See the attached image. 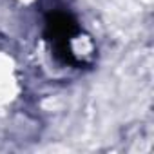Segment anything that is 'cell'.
<instances>
[{
    "label": "cell",
    "mask_w": 154,
    "mask_h": 154,
    "mask_svg": "<svg viewBox=\"0 0 154 154\" xmlns=\"http://www.w3.org/2000/svg\"><path fill=\"white\" fill-rule=\"evenodd\" d=\"M80 33V26L72 15L65 11H53L45 18L44 36L51 44L54 56L65 65H80L78 58L71 49V40Z\"/></svg>",
    "instance_id": "cell-1"
}]
</instances>
